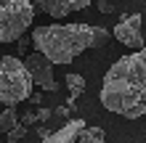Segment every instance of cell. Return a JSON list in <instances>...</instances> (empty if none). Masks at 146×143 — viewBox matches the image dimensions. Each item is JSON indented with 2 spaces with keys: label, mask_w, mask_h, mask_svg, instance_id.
I'll return each instance as SVG.
<instances>
[{
  "label": "cell",
  "mask_w": 146,
  "mask_h": 143,
  "mask_svg": "<svg viewBox=\"0 0 146 143\" xmlns=\"http://www.w3.org/2000/svg\"><path fill=\"white\" fill-rule=\"evenodd\" d=\"M98 98L106 111L125 119L146 117V45L109 66Z\"/></svg>",
  "instance_id": "6da1fadb"
},
{
  "label": "cell",
  "mask_w": 146,
  "mask_h": 143,
  "mask_svg": "<svg viewBox=\"0 0 146 143\" xmlns=\"http://www.w3.org/2000/svg\"><path fill=\"white\" fill-rule=\"evenodd\" d=\"M29 40L35 50L42 53L50 64L66 66L82 50L104 48L111 40V32L93 24H48V27H35Z\"/></svg>",
  "instance_id": "7a4b0ae2"
},
{
  "label": "cell",
  "mask_w": 146,
  "mask_h": 143,
  "mask_svg": "<svg viewBox=\"0 0 146 143\" xmlns=\"http://www.w3.org/2000/svg\"><path fill=\"white\" fill-rule=\"evenodd\" d=\"M35 82H32L27 66L19 56H3L0 58V103L16 106L27 101Z\"/></svg>",
  "instance_id": "3957f363"
},
{
  "label": "cell",
  "mask_w": 146,
  "mask_h": 143,
  "mask_svg": "<svg viewBox=\"0 0 146 143\" xmlns=\"http://www.w3.org/2000/svg\"><path fill=\"white\" fill-rule=\"evenodd\" d=\"M35 5L29 0H0V43H16L32 27Z\"/></svg>",
  "instance_id": "277c9868"
},
{
  "label": "cell",
  "mask_w": 146,
  "mask_h": 143,
  "mask_svg": "<svg viewBox=\"0 0 146 143\" xmlns=\"http://www.w3.org/2000/svg\"><path fill=\"white\" fill-rule=\"evenodd\" d=\"M24 66H27L32 82H35L40 90H58V82L53 77V64H50L42 53H37V50L29 53L27 58H24Z\"/></svg>",
  "instance_id": "5b68a950"
},
{
  "label": "cell",
  "mask_w": 146,
  "mask_h": 143,
  "mask_svg": "<svg viewBox=\"0 0 146 143\" xmlns=\"http://www.w3.org/2000/svg\"><path fill=\"white\" fill-rule=\"evenodd\" d=\"M111 37L119 40L125 48L138 50L143 48V35H141V13H127L117 21V27L111 29Z\"/></svg>",
  "instance_id": "8992f818"
},
{
  "label": "cell",
  "mask_w": 146,
  "mask_h": 143,
  "mask_svg": "<svg viewBox=\"0 0 146 143\" xmlns=\"http://www.w3.org/2000/svg\"><path fill=\"white\" fill-rule=\"evenodd\" d=\"M90 3H96V0H37L40 11L53 16V19H61V16H69L74 11H82Z\"/></svg>",
  "instance_id": "52a82bcc"
},
{
  "label": "cell",
  "mask_w": 146,
  "mask_h": 143,
  "mask_svg": "<svg viewBox=\"0 0 146 143\" xmlns=\"http://www.w3.org/2000/svg\"><path fill=\"white\" fill-rule=\"evenodd\" d=\"M82 125H85L82 119H69V122H64L56 132H50L48 138H42L40 143H74V135L80 132Z\"/></svg>",
  "instance_id": "ba28073f"
},
{
  "label": "cell",
  "mask_w": 146,
  "mask_h": 143,
  "mask_svg": "<svg viewBox=\"0 0 146 143\" xmlns=\"http://www.w3.org/2000/svg\"><path fill=\"white\" fill-rule=\"evenodd\" d=\"M74 143H106V132L101 127H80V132L74 135Z\"/></svg>",
  "instance_id": "9c48e42d"
},
{
  "label": "cell",
  "mask_w": 146,
  "mask_h": 143,
  "mask_svg": "<svg viewBox=\"0 0 146 143\" xmlns=\"http://www.w3.org/2000/svg\"><path fill=\"white\" fill-rule=\"evenodd\" d=\"M66 88H69V96L72 98H80L85 93V88H88V82H85V77H80V74H66Z\"/></svg>",
  "instance_id": "30bf717a"
},
{
  "label": "cell",
  "mask_w": 146,
  "mask_h": 143,
  "mask_svg": "<svg viewBox=\"0 0 146 143\" xmlns=\"http://www.w3.org/2000/svg\"><path fill=\"white\" fill-rule=\"evenodd\" d=\"M13 125H19V114H16V106H5V109H3V114H0V132H8Z\"/></svg>",
  "instance_id": "8fae6325"
},
{
  "label": "cell",
  "mask_w": 146,
  "mask_h": 143,
  "mask_svg": "<svg viewBox=\"0 0 146 143\" xmlns=\"http://www.w3.org/2000/svg\"><path fill=\"white\" fill-rule=\"evenodd\" d=\"M5 135H8V140H11V143L21 140L24 135H27V125H21V122H19V125H13V127H11V130L5 132Z\"/></svg>",
  "instance_id": "7c38bea8"
},
{
  "label": "cell",
  "mask_w": 146,
  "mask_h": 143,
  "mask_svg": "<svg viewBox=\"0 0 146 143\" xmlns=\"http://www.w3.org/2000/svg\"><path fill=\"white\" fill-rule=\"evenodd\" d=\"M50 117H53V111H50V109L37 106V111H35V119H37V122H45V119H50Z\"/></svg>",
  "instance_id": "4fadbf2b"
},
{
  "label": "cell",
  "mask_w": 146,
  "mask_h": 143,
  "mask_svg": "<svg viewBox=\"0 0 146 143\" xmlns=\"http://www.w3.org/2000/svg\"><path fill=\"white\" fill-rule=\"evenodd\" d=\"M19 122H21V125H27V127H32V125H37V119H35V111H27L24 117H19Z\"/></svg>",
  "instance_id": "5bb4252c"
},
{
  "label": "cell",
  "mask_w": 146,
  "mask_h": 143,
  "mask_svg": "<svg viewBox=\"0 0 146 143\" xmlns=\"http://www.w3.org/2000/svg\"><path fill=\"white\" fill-rule=\"evenodd\" d=\"M96 3H98V11L101 13H111V11H114V5H111L109 0H96Z\"/></svg>",
  "instance_id": "9a60e30c"
},
{
  "label": "cell",
  "mask_w": 146,
  "mask_h": 143,
  "mask_svg": "<svg viewBox=\"0 0 146 143\" xmlns=\"http://www.w3.org/2000/svg\"><path fill=\"white\" fill-rule=\"evenodd\" d=\"M53 114L58 119H66V117H69V106H58V109H53Z\"/></svg>",
  "instance_id": "2e32d148"
},
{
  "label": "cell",
  "mask_w": 146,
  "mask_h": 143,
  "mask_svg": "<svg viewBox=\"0 0 146 143\" xmlns=\"http://www.w3.org/2000/svg\"><path fill=\"white\" fill-rule=\"evenodd\" d=\"M27 101H29L32 106H40V103H42V96H40V93H37V96H35V93H29V98H27Z\"/></svg>",
  "instance_id": "e0dca14e"
},
{
  "label": "cell",
  "mask_w": 146,
  "mask_h": 143,
  "mask_svg": "<svg viewBox=\"0 0 146 143\" xmlns=\"http://www.w3.org/2000/svg\"><path fill=\"white\" fill-rule=\"evenodd\" d=\"M37 135H40V138H48V135H50V130H45V127H40V130H37Z\"/></svg>",
  "instance_id": "ac0fdd59"
}]
</instances>
